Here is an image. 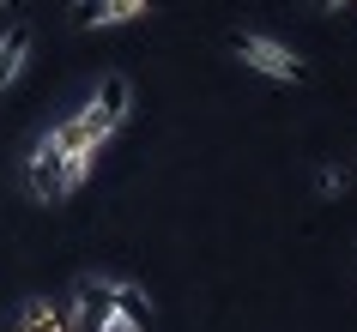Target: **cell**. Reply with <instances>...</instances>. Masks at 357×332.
<instances>
[{
    "label": "cell",
    "instance_id": "6da1fadb",
    "mask_svg": "<svg viewBox=\"0 0 357 332\" xmlns=\"http://www.w3.org/2000/svg\"><path fill=\"white\" fill-rule=\"evenodd\" d=\"M97 151H103V145H91V139L79 133L73 115H67L61 127H49L37 145H31V157H24V187H31V200H43V205L67 200V193L91 175Z\"/></svg>",
    "mask_w": 357,
    "mask_h": 332
},
{
    "label": "cell",
    "instance_id": "7a4b0ae2",
    "mask_svg": "<svg viewBox=\"0 0 357 332\" xmlns=\"http://www.w3.org/2000/svg\"><path fill=\"white\" fill-rule=\"evenodd\" d=\"M128 109H133V85H128L121 73H109V79L91 91V103L73 115V121H79V133H85L91 145H109L115 133H121V121H128Z\"/></svg>",
    "mask_w": 357,
    "mask_h": 332
},
{
    "label": "cell",
    "instance_id": "3957f363",
    "mask_svg": "<svg viewBox=\"0 0 357 332\" xmlns=\"http://www.w3.org/2000/svg\"><path fill=\"white\" fill-rule=\"evenodd\" d=\"M230 55L243 61V67H255V73H266V79H284V85H303L309 79L303 55H291L273 37H255V31H230Z\"/></svg>",
    "mask_w": 357,
    "mask_h": 332
},
{
    "label": "cell",
    "instance_id": "277c9868",
    "mask_svg": "<svg viewBox=\"0 0 357 332\" xmlns=\"http://www.w3.org/2000/svg\"><path fill=\"white\" fill-rule=\"evenodd\" d=\"M151 0H73V24L79 31H109V24H133L146 19Z\"/></svg>",
    "mask_w": 357,
    "mask_h": 332
},
{
    "label": "cell",
    "instance_id": "5b68a950",
    "mask_svg": "<svg viewBox=\"0 0 357 332\" xmlns=\"http://www.w3.org/2000/svg\"><path fill=\"white\" fill-rule=\"evenodd\" d=\"M13 332H73V314L61 308V302L31 296V302L19 308V320H13Z\"/></svg>",
    "mask_w": 357,
    "mask_h": 332
},
{
    "label": "cell",
    "instance_id": "8992f818",
    "mask_svg": "<svg viewBox=\"0 0 357 332\" xmlns=\"http://www.w3.org/2000/svg\"><path fill=\"white\" fill-rule=\"evenodd\" d=\"M31 24H13V31H6V37H0V91H6V85H13V79L24 73V61H31Z\"/></svg>",
    "mask_w": 357,
    "mask_h": 332
},
{
    "label": "cell",
    "instance_id": "52a82bcc",
    "mask_svg": "<svg viewBox=\"0 0 357 332\" xmlns=\"http://www.w3.org/2000/svg\"><path fill=\"white\" fill-rule=\"evenodd\" d=\"M115 308L128 314L133 326H146V320H151V296L139 290V284H128V278H115Z\"/></svg>",
    "mask_w": 357,
    "mask_h": 332
},
{
    "label": "cell",
    "instance_id": "ba28073f",
    "mask_svg": "<svg viewBox=\"0 0 357 332\" xmlns=\"http://www.w3.org/2000/svg\"><path fill=\"white\" fill-rule=\"evenodd\" d=\"M97 332H146V326H133L128 314H109V320H103V326H97Z\"/></svg>",
    "mask_w": 357,
    "mask_h": 332
},
{
    "label": "cell",
    "instance_id": "9c48e42d",
    "mask_svg": "<svg viewBox=\"0 0 357 332\" xmlns=\"http://www.w3.org/2000/svg\"><path fill=\"white\" fill-rule=\"evenodd\" d=\"M315 6H345V0H315Z\"/></svg>",
    "mask_w": 357,
    "mask_h": 332
},
{
    "label": "cell",
    "instance_id": "30bf717a",
    "mask_svg": "<svg viewBox=\"0 0 357 332\" xmlns=\"http://www.w3.org/2000/svg\"><path fill=\"white\" fill-rule=\"evenodd\" d=\"M6 6H13V13H19V6H24V0H6Z\"/></svg>",
    "mask_w": 357,
    "mask_h": 332
}]
</instances>
